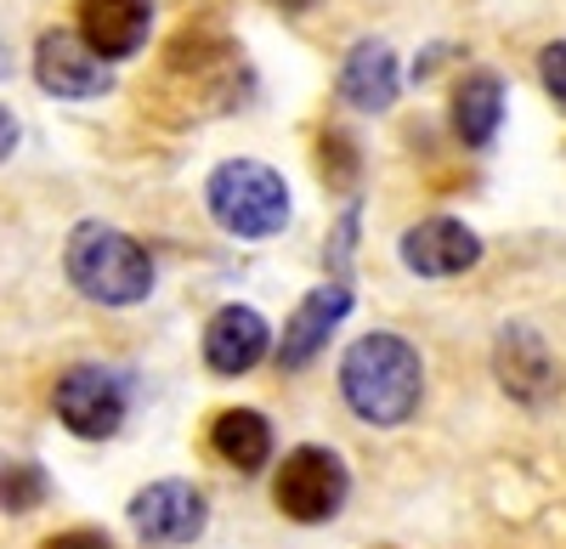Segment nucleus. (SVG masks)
I'll list each match as a JSON object with an SVG mask.
<instances>
[{"label": "nucleus", "instance_id": "nucleus-1", "mask_svg": "<svg viewBox=\"0 0 566 549\" xmlns=\"http://www.w3.org/2000/svg\"><path fill=\"white\" fill-rule=\"evenodd\" d=\"M239 97H244V52L221 23H181L159 52L154 85H142V103L165 125L210 119Z\"/></svg>", "mask_w": 566, "mask_h": 549}, {"label": "nucleus", "instance_id": "nucleus-2", "mask_svg": "<svg viewBox=\"0 0 566 549\" xmlns=\"http://www.w3.org/2000/svg\"><path fill=\"white\" fill-rule=\"evenodd\" d=\"M340 397L363 425H408L424 397V362L402 335L374 329L340 357Z\"/></svg>", "mask_w": 566, "mask_h": 549}, {"label": "nucleus", "instance_id": "nucleus-3", "mask_svg": "<svg viewBox=\"0 0 566 549\" xmlns=\"http://www.w3.org/2000/svg\"><path fill=\"white\" fill-rule=\"evenodd\" d=\"M69 284L97 306H136L154 295V261L130 233L108 221H80L63 250Z\"/></svg>", "mask_w": 566, "mask_h": 549}, {"label": "nucleus", "instance_id": "nucleus-4", "mask_svg": "<svg viewBox=\"0 0 566 549\" xmlns=\"http://www.w3.org/2000/svg\"><path fill=\"white\" fill-rule=\"evenodd\" d=\"M205 204L232 239H277L290 226V181L261 159H227L205 181Z\"/></svg>", "mask_w": 566, "mask_h": 549}, {"label": "nucleus", "instance_id": "nucleus-5", "mask_svg": "<svg viewBox=\"0 0 566 549\" xmlns=\"http://www.w3.org/2000/svg\"><path fill=\"white\" fill-rule=\"evenodd\" d=\"M346 493H352V476H346V460L335 447H295V453H283V465H277V482H272V505L301 521V527H317L328 516H340L346 505Z\"/></svg>", "mask_w": 566, "mask_h": 549}, {"label": "nucleus", "instance_id": "nucleus-6", "mask_svg": "<svg viewBox=\"0 0 566 549\" xmlns=\"http://www.w3.org/2000/svg\"><path fill=\"white\" fill-rule=\"evenodd\" d=\"M52 408L57 420L85 436V442H108L119 425H125V408H130V391L114 369L103 362H74L69 374H57V391H52Z\"/></svg>", "mask_w": 566, "mask_h": 549}, {"label": "nucleus", "instance_id": "nucleus-7", "mask_svg": "<svg viewBox=\"0 0 566 549\" xmlns=\"http://www.w3.org/2000/svg\"><path fill=\"white\" fill-rule=\"evenodd\" d=\"M130 527L142 543H159V549H181L193 543L210 527V505L193 482H154L130 498Z\"/></svg>", "mask_w": 566, "mask_h": 549}, {"label": "nucleus", "instance_id": "nucleus-8", "mask_svg": "<svg viewBox=\"0 0 566 549\" xmlns=\"http://www.w3.org/2000/svg\"><path fill=\"white\" fill-rule=\"evenodd\" d=\"M34 80L40 91H52L63 103H85L114 85V68L80 40V29H45L34 40Z\"/></svg>", "mask_w": 566, "mask_h": 549}, {"label": "nucleus", "instance_id": "nucleus-9", "mask_svg": "<svg viewBox=\"0 0 566 549\" xmlns=\"http://www.w3.org/2000/svg\"><path fill=\"white\" fill-rule=\"evenodd\" d=\"M493 374L499 386L522 402V408H544L560 397V369H555V351L544 346V335L533 324H504L493 340Z\"/></svg>", "mask_w": 566, "mask_h": 549}, {"label": "nucleus", "instance_id": "nucleus-10", "mask_svg": "<svg viewBox=\"0 0 566 549\" xmlns=\"http://www.w3.org/2000/svg\"><path fill=\"white\" fill-rule=\"evenodd\" d=\"M397 255H402V266L413 272V278H459V272H470L482 261V239L453 215H431V221L408 226Z\"/></svg>", "mask_w": 566, "mask_h": 549}, {"label": "nucleus", "instance_id": "nucleus-11", "mask_svg": "<svg viewBox=\"0 0 566 549\" xmlns=\"http://www.w3.org/2000/svg\"><path fill=\"white\" fill-rule=\"evenodd\" d=\"M266 351H272V329H266V317L255 306H221L210 317V329H205V362H210V374L239 380V374L255 369Z\"/></svg>", "mask_w": 566, "mask_h": 549}, {"label": "nucleus", "instance_id": "nucleus-12", "mask_svg": "<svg viewBox=\"0 0 566 549\" xmlns=\"http://www.w3.org/2000/svg\"><path fill=\"white\" fill-rule=\"evenodd\" d=\"M74 12H80V40L103 63L136 57L154 29V0H80Z\"/></svg>", "mask_w": 566, "mask_h": 549}, {"label": "nucleus", "instance_id": "nucleus-13", "mask_svg": "<svg viewBox=\"0 0 566 549\" xmlns=\"http://www.w3.org/2000/svg\"><path fill=\"white\" fill-rule=\"evenodd\" d=\"M346 312H352V289H346V284H317V289L290 312V324H283L277 362H283V369H306V362L328 346V335L346 324Z\"/></svg>", "mask_w": 566, "mask_h": 549}, {"label": "nucleus", "instance_id": "nucleus-14", "mask_svg": "<svg viewBox=\"0 0 566 549\" xmlns=\"http://www.w3.org/2000/svg\"><path fill=\"white\" fill-rule=\"evenodd\" d=\"M402 91V68L386 40H357L346 63H340V103L363 108V114H386Z\"/></svg>", "mask_w": 566, "mask_h": 549}, {"label": "nucleus", "instance_id": "nucleus-15", "mask_svg": "<svg viewBox=\"0 0 566 549\" xmlns=\"http://www.w3.org/2000/svg\"><path fill=\"white\" fill-rule=\"evenodd\" d=\"M504 125V80L493 68H470L453 85V136L464 148H493Z\"/></svg>", "mask_w": 566, "mask_h": 549}, {"label": "nucleus", "instance_id": "nucleus-16", "mask_svg": "<svg viewBox=\"0 0 566 549\" xmlns=\"http://www.w3.org/2000/svg\"><path fill=\"white\" fill-rule=\"evenodd\" d=\"M210 447H216L221 465H232L239 476H255L272 460V425L255 408H221L210 420Z\"/></svg>", "mask_w": 566, "mask_h": 549}, {"label": "nucleus", "instance_id": "nucleus-17", "mask_svg": "<svg viewBox=\"0 0 566 549\" xmlns=\"http://www.w3.org/2000/svg\"><path fill=\"white\" fill-rule=\"evenodd\" d=\"M312 165H317V176H323V188H328V193H352V188H357V176H363V154H357V142H352L346 130H335V125H323V130H317Z\"/></svg>", "mask_w": 566, "mask_h": 549}, {"label": "nucleus", "instance_id": "nucleus-18", "mask_svg": "<svg viewBox=\"0 0 566 549\" xmlns=\"http://www.w3.org/2000/svg\"><path fill=\"white\" fill-rule=\"evenodd\" d=\"M52 498V476L34 460H0V510L7 516H29Z\"/></svg>", "mask_w": 566, "mask_h": 549}, {"label": "nucleus", "instance_id": "nucleus-19", "mask_svg": "<svg viewBox=\"0 0 566 549\" xmlns=\"http://www.w3.org/2000/svg\"><path fill=\"white\" fill-rule=\"evenodd\" d=\"M538 80H544V91L566 108V40H549L544 52H538Z\"/></svg>", "mask_w": 566, "mask_h": 549}, {"label": "nucleus", "instance_id": "nucleus-20", "mask_svg": "<svg viewBox=\"0 0 566 549\" xmlns=\"http://www.w3.org/2000/svg\"><path fill=\"white\" fill-rule=\"evenodd\" d=\"M352 244H357V204H346L335 239H328V250H323V261L335 266V284H346V255H352Z\"/></svg>", "mask_w": 566, "mask_h": 549}, {"label": "nucleus", "instance_id": "nucleus-21", "mask_svg": "<svg viewBox=\"0 0 566 549\" xmlns=\"http://www.w3.org/2000/svg\"><path fill=\"white\" fill-rule=\"evenodd\" d=\"M40 549H114V538L97 527H69V532H52Z\"/></svg>", "mask_w": 566, "mask_h": 549}, {"label": "nucleus", "instance_id": "nucleus-22", "mask_svg": "<svg viewBox=\"0 0 566 549\" xmlns=\"http://www.w3.org/2000/svg\"><path fill=\"white\" fill-rule=\"evenodd\" d=\"M12 148H18V119L0 108V159H12Z\"/></svg>", "mask_w": 566, "mask_h": 549}, {"label": "nucleus", "instance_id": "nucleus-23", "mask_svg": "<svg viewBox=\"0 0 566 549\" xmlns=\"http://www.w3.org/2000/svg\"><path fill=\"white\" fill-rule=\"evenodd\" d=\"M12 74V52H7V40H0V80Z\"/></svg>", "mask_w": 566, "mask_h": 549}, {"label": "nucleus", "instance_id": "nucleus-24", "mask_svg": "<svg viewBox=\"0 0 566 549\" xmlns=\"http://www.w3.org/2000/svg\"><path fill=\"white\" fill-rule=\"evenodd\" d=\"M277 7H283V12H301V7H306V0H277Z\"/></svg>", "mask_w": 566, "mask_h": 549}]
</instances>
